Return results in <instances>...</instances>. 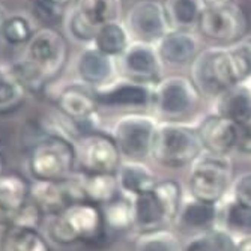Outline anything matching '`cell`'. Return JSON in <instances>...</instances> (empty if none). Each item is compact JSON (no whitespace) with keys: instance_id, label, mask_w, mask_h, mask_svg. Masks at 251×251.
<instances>
[{"instance_id":"836d02e7","label":"cell","mask_w":251,"mask_h":251,"mask_svg":"<svg viewBox=\"0 0 251 251\" xmlns=\"http://www.w3.org/2000/svg\"><path fill=\"white\" fill-rule=\"evenodd\" d=\"M236 83H247L251 78V36L226 45Z\"/></svg>"},{"instance_id":"83f0119b","label":"cell","mask_w":251,"mask_h":251,"mask_svg":"<svg viewBox=\"0 0 251 251\" xmlns=\"http://www.w3.org/2000/svg\"><path fill=\"white\" fill-rule=\"evenodd\" d=\"M131 42L132 38L125 26V23L115 21L98 29L92 45L104 54L119 59Z\"/></svg>"},{"instance_id":"ba28073f","label":"cell","mask_w":251,"mask_h":251,"mask_svg":"<svg viewBox=\"0 0 251 251\" xmlns=\"http://www.w3.org/2000/svg\"><path fill=\"white\" fill-rule=\"evenodd\" d=\"M158 122L155 116L143 113H128L115 122L111 137L115 139L122 156L128 161H142L151 155L152 140Z\"/></svg>"},{"instance_id":"7c38bea8","label":"cell","mask_w":251,"mask_h":251,"mask_svg":"<svg viewBox=\"0 0 251 251\" xmlns=\"http://www.w3.org/2000/svg\"><path fill=\"white\" fill-rule=\"evenodd\" d=\"M30 200L47 217L56 215L77 201H86L80 173L63 180H33Z\"/></svg>"},{"instance_id":"f35d334b","label":"cell","mask_w":251,"mask_h":251,"mask_svg":"<svg viewBox=\"0 0 251 251\" xmlns=\"http://www.w3.org/2000/svg\"><path fill=\"white\" fill-rule=\"evenodd\" d=\"M236 149L241 153L251 155V124L245 126H239L238 129V140H236Z\"/></svg>"},{"instance_id":"4fadbf2b","label":"cell","mask_w":251,"mask_h":251,"mask_svg":"<svg viewBox=\"0 0 251 251\" xmlns=\"http://www.w3.org/2000/svg\"><path fill=\"white\" fill-rule=\"evenodd\" d=\"M125 26L132 41L156 44L172 27L164 5L156 0H139L125 15Z\"/></svg>"},{"instance_id":"30bf717a","label":"cell","mask_w":251,"mask_h":251,"mask_svg":"<svg viewBox=\"0 0 251 251\" xmlns=\"http://www.w3.org/2000/svg\"><path fill=\"white\" fill-rule=\"evenodd\" d=\"M77 164L81 173L116 175L122 164V153L111 137L102 131L83 135L77 146Z\"/></svg>"},{"instance_id":"cb8c5ba5","label":"cell","mask_w":251,"mask_h":251,"mask_svg":"<svg viewBox=\"0 0 251 251\" xmlns=\"http://www.w3.org/2000/svg\"><path fill=\"white\" fill-rule=\"evenodd\" d=\"M30 200V184L15 173L0 175V209L12 217Z\"/></svg>"},{"instance_id":"7bdbcfd3","label":"cell","mask_w":251,"mask_h":251,"mask_svg":"<svg viewBox=\"0 0 251 251\" xmlns=\"http://www.w3.org/2000/svg\"><path fill=\"white\" fill-rule=\"evenodd\" d=\"M8 12H6V8L0 3V30H2V27H3V25H5V21H6V18H8Z\"/></svg>"},{"instance_id":"4dcf8cb0","label":"cell","mask_w":251,"mask_h":251,"mask_svg":"<svg viewBox=\"0 0 251 251\" xmlns=\"http://www.w3.org/2000/svg\"><path fill=\"white\" fill-rule=\"evenodd\" d=\"M134 251H184V245L169 227L139 233Z\"/></svg>"},{"instance_id":"5bb4252c","label":"cell","mask_w":251,"mask_h":251,"mask_svg":"<svg viewBox=\"0 0 251 251\" xmlns=\"http://www.w3.org/2000/svg\"><path fill=\"white\" fill-rule=\"evenodd\" d=\"M118 68L122 77L146 84H156L163 78L164 63L155 44L132 41L118 59Z\"/></svg>"},{"instance_id":"44dd1931","label":"cell","mask_w":251,"mask_h":251,"mask_svg":"<svg viewBox=\"0 0 251 251\" xmlns=\"http://www.w3.org/2000/svg\"><path fill=\"white\" fill-rule=\"evenodd\" d=\"M132 208L134 229L139 230V233L164 229V227L170 226L163 204L159 203L158 197L153 194V190L132 197Z\"/></svg>"},{"instance_id":"277c9868","label":"cell","mask_w":251,"mask_h":251,"mask_svg":"<svg viewBox=\"0 0 251 251\" xmlns=\"http://www.w3.org/2000/svg\"><path fill=\"white\" fill-rule=\"evenodd\" d=\"M200 92L185 75L163 77L153 86L152 108L155 118L164 122H179L190 116L200 102Z\"/></svg>"},{"instance_id":"ab89813d","label":"cell","mask_w":251,"mask_h":251,"mask_svg":"<svg viewBox=\"0 0 251 251\" xmlns=\"http://www.w3.org/2000/svg\"><path fill=\"white\" fill-rule=\"evenodd\" d=\"M42 2L59 9V11H65L66 8L74 6L77 3V0H42Z\"/></svg>"},{"instance_id":"d590c367","label":"cell","mask_w":251,"mask_h":251,"mask_svg":"<svg viewBox=\"0 0 251 251\" xmlns=\"http://www.w3.org/2000/svg\"><path fill=\"white\" fill-rule=\"evenodd\" d=\"M224 229L239 236H250L251 235V208L245 204L232 200L227 203L224 209Z\"/></svg>"},{"instance_id":"60d3db41","label":"cell","mask_w":251,"mask_h":251,"mask_svg":"<svg viewBox=\"0 0 251 251\" xmlns=\"http://www.w3.org/2000/svg\"><path fill=\"white\" fill-rule=\"evenodd\" d=\"M204 8H211V6H223V5H232L236 3V0H201Z\"/></svg>"},{"instance_id":"f1b7e54d","label":"cell","mask_w":251,"mask_h":251,"mask_svg":"<svg viewBox=\"0 0 251 251\" xmlns=\"http://www.w3.org/2000/svg\"><path fill=\"white\" fill-rule=\"evenodd\" d=\"M101 208L110 232H126L134 229V208L131 197L121 194Z\"/></svg>"},{"instance_id":"8d00e7d4","label":"cell","mask_w":251,"mask_h":251,"mask_svg":"<svg viewBox=\"0 0 251 251\" xmlns=\"http://www.w3.org/2000/svg\"><path fill=\"white\" fill-rule=\"evenodd\" d=\"M66 29L70 36L80 42V44H92L98 29L92 27L89 23L77 12V9L73 6V9L68 14V20H66Z\"/></svg>"},{"instance_id":"1f68e13d","label":"cell","mask_w":251,"mask_h":251,"mask_svg":"<svg viewBox=\"0 0 251 251\" xmlns=\"http://www.w3.org/2000/svg\"><path fill=\"white\" fill-rule=\"evenodd\" d=\"M29 90L9 71L0 78V116L17 111L27 100Z\"/></svg>"},{"instance_id":"bcb514c9","label":"cell","mask_w":251,"mask_h":251,"mask_svg":"<svg viewBox=\"0 0 251 251\" xmlns=\"http://www.w3.org/2000/svg\"><path fill=\"white\" fill-rule=\"evenodd\" d=\"M2 75H3V71H0V78H2Z\"/></svg>"},{"instance_id":"7402d4cb","label":"cell","mask_w":251,"mask_h":251,"mask_svg":"<svg viewBox=\"0 0 251 251\" xmlns=\"http://www.w3.org/2000/svg\"><path fill=\"white\" fill-rule=\"evenodd\" d=\"M217 220H218L217 204L197 199H191L190 201L182 203V208L176 218L177 224L182 229L191 230L196 233L206 232L212 229V227H217Z\"/></svg>"},{"instance_id":"74e56055","label":"cell","mask_w":251,"mask_h":251,"mask_svg":"<svg viewBox=\"0 0 251 251\" xmlns=\"http://www.w3.org/2000/svg\"><path fill=\"white\" fill-rule=\"evenodd\" d=\"M233 200L251 208V173L241 175L233 185Z\"/></svg>"},{"instance_id":"9c48e42d","label":"cell","mask_w":251,"mask_h":251,"mask_svg":"<svg viewBox=\"0 0 251 251\" xmlns=\"http://www.w3.org/2000/svg\"><path fill=\"white\" fill-rule=\"evenodd\" d=\"M60 115L71 124L73 132H78L80 139L83 135L98 131L97 115L98 101L92 87L83 83H74L63 87L56 100Z\"/></svg>"},{"instance_id":"f546056e","label":"cell","mask_w":251,"mask_h":251,"mask_svg":"<svg viewBox=\"0 0 251 251\" xmlns=\"http://www.w3.org/2000/svg\"><path fill=\"white\" fill-rule=\"evenodd\" d=\"M236 241L232 233L220 227L197 233L185 247L184 251H235Z\"/></svg>"},{"instance_id":"e575fe53","label":"cell","mask_w":251,"mask_h":251,"mask_svg":"<svg viewBox=\"0 0 251 251\" xmlns=\"http://www.w3.org/2000/svg\"><path fill=\"white\" fill-rule=\"evenodd\" d=\"M153 194L163 204L169 223L173 224L182 208V187L175 179L158 180L153 187Z\"/></svg>"},{"instance_id":"d6a6232c","label":"cell","mask_w":251,"mask_h":251,"mask_svg":"<svg viewBox=\"0 0 251 251\" xmlns=\"http://www.w3.org/2000/svg\"><path fill=\"white\" fill-rule=\"evenodd\" d=\"M35 32L36 29L32 18L25 14H11L8 15L2 30H0V36L12 47H21V45L26 47Z\"/></svg>"},{"instance_id":"9a60e30c","label":"cell","mask_w":251,"mask_h":251,"mask_svg":"<svg viewBox=\"0 0 251 251\" xmlns=\"http://www.w3.org/2000/svg\"><path fill=\"white\" fill-rule=\"evenodd\" d=\"M153 86L155 84L134 81L121 75L102 87L94 89V92L100 105L118 108H146L152 105Z\"/></svg>"},{"instance_id":"e0dca14e","label":"cell","mask_w":251,"mask_h":251,"mask_svg":"<svg viewBox=\"0 0 251 251\" xmlns=\"http://www.w3.org/2000/svg\"><path fill=\"white\" fill-rule=\"evenodd\" d=\"M238 129L239 126L217 113L208 115L197 126L204 152L220 156H227L236 149Z\"/></svg>"},{"instance_id":"8fae6325","label":"cell","mask_w":251,"mask_h":251,"mask_svg":"<svg viewBox=\"0 0 251 251\" xmlns=\"http://www.w3.org/2000/svg\"><path fill=\"white\" fill-rule=\"evenodd\" d=\"M248 27V18L236 3L204 8L197 30L206 39L230 45L244 38Z\"/></svg>"},{"instance_id":"2e32d148","label":"cell","mask_w":251,"mask_h":251,"mask_svg":"<svg viewBox=\"0 0 251 251\" xmlns=\"http://www.w3.org/2000/svg\"><path fill=\"white\" fill-rule=\"evenodd\" d=\"M75 71L83 84L98 89L118 77V59L104 54L90 44L77 56Z\"/></svg>"},{"instance_id":"f6af8a7d","label":"cell","mask_w":251,"mask_h":251,"mask_svg":"<svg viewBox=\"0 0 251 251\" xmlns=\"http://www.w3.org/2000/svg\"><path fill=\"white\" fill-rule=\"evenodd\" d=\"M247 83H248V84H250V87H251V78H250V80H248Z\"/></svg>"},{"instance_id":"ac0fdd59","label":"cell","mask_w":251,"mask_h":251,"mask_svg":"<svg viewBox=\"0 0 251 251\" xmlns=\"http://www.w3.org/2000/svg\"><path fill=\"white\" fill-rule=\"evenodd\" d=\"M155 47L164 65L182 66L191 63L200 53V42L194 32L170 29Z\"/></svg>"},{"instance_id":"ee69618b","label":"cell","mask_w":251,"mask_h":251,"mask_svg":"<svg viewBox=\"0 0 251 251\" xmlns=\"http://www.w3.org/2000/svg\"><path fill=\"white\" fill-rule=\"evenodd\" d=\"M3 173H5V158L0 153V175H3Z\"/></svg>"},{"instance_id":"ffe728a7","label":"cell","mask_w":251,"mask_h":251,"mask_svg":"<svg viewBox=\"0 0 251 251\" xmlns=\"http://www.w3.org/2000/svg\"><path fill=\"white\" fill-rule=\"evenodd\" d=\"M0 251H51L39 227L9 224L0 236Z\"/></svg>"},{"instance_id":"8992f818","label":"cell","mask_w":251,"mask_h":251,"mask_svg":"<svg viewBox=\"0 0 251 251\" xmlns=\"http://www.w3.org/2000/svg\"><path fill=\"white\" fill-rule=\"evenodd\" d=\"M191 80L200 95L217 98L223 90L238 84L226 45L203 49L191 62Z\"/></svg>"},{"instance_id":"5b68a950","label":"cell","mask_w":251,"mask_h":251,"mask_svg":"<svg viewBox=\"0 0 251 251\" xmlns=\"http://www.w3.org/2000/svg\"><path fill=\"white\" fill-rule=\"evenodd\" d=\"M230 180V159L206 152V155H200L191 164L188 188L193 199L217 204L229 190Z\"/></svg>"},{"instance_id":"52a82bcc","label":"cell","mask_w":251,"mask_h":251,"mask_svg":"<svg viewBox=\"0 0 251 251\" xmlns=\"http://www.w3.org/2000/svg\"><path fill=\"white\" fill-rule=\"evenodd\" d=\"M23 59L49 84L66 65L68 44L54 27H39L25 47Z\"/></svg>"},{"instance_id":"3957f363","label":"cell","mask_w":251,"mask_h":251,"mask_svg":"<svg viewBox=\"0 0 251 251\" xmlns=\"http://www.w3.org/2000/svg\"><path fill=\"white\" fill-rule=\"evenodd\" d=\"M204 152L197 128L182 122H161L155 129L151 156L169 169L191 166Z\"/></svg>"},{"instance_id":"603a6c76","label":"cell","mask_w":251,"mask_h":251,"mask_svg":"<svg viewBox=\"0 0 251 251\" xmlns=\"http://www.w3.org/2000/svg\"><path fill=\"white\" fill-rule=\"evenodd\" d=\"M116 176H118L121 193L131 199L152 191L155 184L158 182L152 170L148 166H145L142 161L122 163Z\"/></svg>"},{"instance_id":"484cf974","label":"cell","mask_w":251,"mask_h":251,"mask_svg":"<svg viewBox=\"0 0 251 251\" xmlns=\"http://www.w3.org/2000/svg\"><path fill=\"white\" fill-rule=\"evenodd\" d=\"M74 8L95 29L121 21L124 15L122 0H77Z\"/></svg>"},{"instance_id":"4316f807","label":"cell","mask_w":251,"mask_h":251,"mask_svg":"<svg viewBox=\"0 0 251 251\" xmlns=\"http://www.w3.org/2000/svg\"><path fill=\"white\" fill-rule=\"evenodd\" d=\"M164 9L170 27L176 30L197 29L204 5L201 0H164Z\"/></svg>"},{"instance_id":"d4e9b609","label":"cell","mask_w":251,"mask_h":251,"mask_svg":"<svg viewBox=\"0 0 251 251\" xmlns=\"http://www.w3.org/2000/svg\"><path fill=\"white\" fill-rule=\"evenodd\" d=\"M80 179L86 201H92L95 204H100V206H104V204L122 194L116 175L80 172Z\"/></svg>"},{"instance_id":"7a4b0ae2","label":"cell","mask_w":251,"mask_h":251,"mask_svg":"<svg viewBox=\"0 0 251 251\" xmlns=\"http://www.w3.org/2000/svg\"><path fill=\"white\" fill-rule=\"evenodd\" d=\"M77 146L63 132L51 131L32 146L27 169L33 180H63L75 175Z\"/></svg>"},{"instance_id":"6da1fadb","label":"cell","mask_w":251,"mask_h":251,"mask_svg":"<svg viewBox=\"0 0 251 251\" xmlns=\"http://www.w3.org/2000/svg\"><path fill=\"white\" fill-rule=\"evenodd\" d=\"M45 236L57 245L86 244L101 247L107 244L110 230L104 220L102 208L92 201H77L62 212L47 217Z\"/></svg>"},{"instance_id":"d6986e66","label":"cell","mask_w":251,"mask_h":251,"mask_svg":"<svg viewBox=\"0 0 251 251\" xmlns=\"http://www.w3.org/2000/svg\"><path fill=\"white\" fill-rule=\"evenodd\" d=\"M215 113L236 126L251 124V87L248 83H238L215 98Z\"/></svg>"},{"instance_id":"b9f144b4","label":"cell","mask_w":251,"mask_h":251,"mask_svg":"<svg viewBox=\"0 0 251 251\" xmlns=\"http://www.w3.org/2000/svg\"><path fill=\"white\" fill-rule=\"evenodd\" d=\"M235 251H251V235L244 236L239 242H236Z\"/></svg>"}]
</instances>
